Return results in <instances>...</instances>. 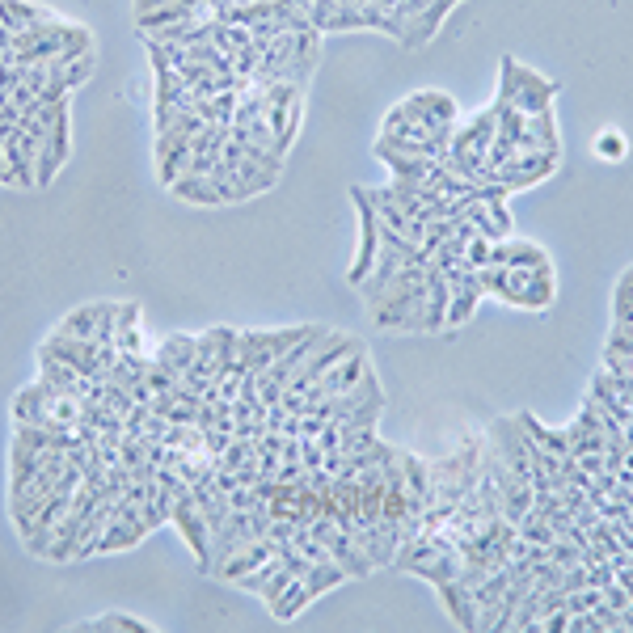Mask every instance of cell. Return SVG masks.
Masks as SVG:
<instances>
[{
    "label": "cell",
    "mask_w": 633,
    "mask_h": 633,
    "mask_svg": "<svg viewBox=\"0 0 633 633\" xmlns=\"http://www.w3.org/2000/svg\"><path fill=\"white\" fill-rule=\"evenodd\" d=\"M309 604H313V596H309V587H304V579L296 574V579L283 587V596L271 604V617H275V621H296Z\"/></svg>",
    "instance_id": "22"
},
{
    "label": "cell",
    "mask_w": 633,
    "mask_h": 633,
    "mask_svg": "<svg viewBox=\"0 0 633 633\" xmlns=\"http://www.w3.org/2000/svg\"><path fill=\"white\" fill-rule=\"evenodd\" d=\"M169 524H178L182 541L190 545V553H195V562L203 570H211V528L203 520V511L195 503V494H190V486L182 494H174V507H169Z\"/></svg>",
    "instance_id": "7"
},
{
    "label": "cell",
    "mask_w": 633,
    "mask_h": 633,
    "mask_svg": "<svg viewBox=\"0 0 633 633\" xmlns=\"http://www.w3.org/2000/svg\"><path fill=\"white\" fill-rule=\"evenodd\" d=\"M448 279L444 271H435V266H427V334H444L448 330Z\"/></svg>",
    "instance_id": "17"
},
{
    "label": "cell",
    "mask_w": 633,
    "mask_h": 633,
    "mask_svg": "<svg viewBox=\"0 0 633 633\" xmlns=\"http://www.w3.org/2000/svg\"><path fill=\"white\" fill-rule=\"evenodd\" d=\"M0 22H5L9 34H22L38 22H60V13L34 5V0H0Z\"/></svg>",
    "instance_id": "16"
},
{
    "label": "cell",
    "mask_w": 633,
    "mask_h": 633,
    "mask_svg": "<svg viewBox=\"0 0 633 633\" xmlns=\"http://www.w3.org/2000/svg\"><path fill=\"white\" fill-rule=\"evenodd\" d=\"M444 279H448V292H452V300H448V330L444 334H452V330H465V325L477 317V304L486 300V292H482V279H477V266H469L465 258H460Z\"/></svg>",
    "instance_id": "4"
},
{
    "label": "cell",
    "mask_w": 633,
    "mask_h": 633,
    "mask_svg": "<svg viewBox=\"0 0 633 633\" xmlns=\"http://www.w3.org/2000/svg\"><path fill=\"white\" fill-rule=\"evenodd\" d=\"M190 169V140L174 131H157V178L169 190Z\"/></svg>",
    "instance_id": "9"
},
{
    "label": "cell",
    "mask_w": 633,
    "mask_h": 633,
    "mask_svg": "<svg viewBox=\"0 0 633 633\" xmlns=\"http://www.w3.org/2000/svg\"><path fill=\"white\" fill-rule=\"evenodd\" d=\"M629 275H633V266H629Z\"/></svg>",
    "instance_id": "35"
},
{
    "label": "cell",
    "mask_w": 633,
    "mask_h": 633,
    "mask_svg": "<svg viewBox=\"0 0 633 633\" xmlns=\"http://www.w3.org/2000/svg\"><path fill=\"white\" fill-rule=\"evenodd\" d=\"M266 558H275V541H266V536H258V541H249L245 549H237L233 558H228L216 574H220L224 583H237V579H245L249 570H258Z\"/></svg>",
    "instance_id": "15"
},
{
    "label": "cell",
    "mask_w": 633,
    "mask_h": 633,
    "mask_svg": "<svg viewBox=\"0 0 633 633\" xmlns=\"http://www.w3.org/2000/svg\"><path fill=\"white\" fill-rule=\"evenodd\" d=\"M490 245H494V241H486V237H469V245H465V262L482 271V266L490 262Z\"/></svg>",
    "instance_id": "32"
},
{
    "label": "cell",
    "mask_w": 633,
    "mask_h": 633,
    "mask_svg": "<svg viewBox=\"0 0 633 633\" xmlns=\"http://www.w3.org/2000/svg\"><path fill=\"white\" fill-rule=\"evenodd\" d=\"M503 249H507V262H503V266H528V271H532V266H553L549 249L536 245V241H528V237H507Z\"/></svg>",
    "instance_id": "23"
},
{
    "label": "cell",
    "mask_w": 633,
    "mask_h": 633,
    "mask_svg": "<svg viewBox=\"0 0 633 633\" xmlns=\"http://www.w3.org/2000/svg\"><path fill=\"white\" fill-rule=\"evenodd\" d=\"M169 195L182 199V203H195V207H224L216 182H211L207 174H182L174 186H169Z\"/></svg>",
    "instance_id": "18"
},
{
    "label": "cell",
    "mask_w": 633,
    "mask_h": 633,
    "mask_svg": "<svg viewBox=\"0 0 633 633\" xmlns=\"http://www.w3.org/2000/svg\"><path fill=\"white\" fill-rule=\"evenodd\" d=\"M372 152H376V161H385L393 169L397 182H431L435 165H439L431 157H410V152H397V148H385V144H372Z\"/></svg>",
    "instance_id": "12"
},
{
    "label": "cell",
    "mask_w": 633,
    "mask_h": 633,
    "mask_svg": "<svg viewBox=\"0 0 633 633\" xmlns=\"http://www.w3.org/2000/svg\"><path fill=\"white\" fill-rule=\"evenodd\" d=\"M81 629H102V633H152L157 625L140 621V617H127V612H106V617L89 621V625H81Z\"/></svg>",
    "instance_id": "27"
},
{
    "label": "cell",
    "mask_w": 633,
    "mask_h": 633,
    "mask_svg": "<svg viewBox=\"0 0 633 633\" xmlns=\"http://www.w3.org/2000/svg\"><path fill=\"white\" fill-rule=\"evenodd\" d=\"M325 549H330V558H334L342 570H347L351 579H368V574L376 570V566L368 562V553L359 549L355 536H351L347 528H338V524H334V532H330V536H325Z\"/></svg>",
    "instance_id": "10"
},
{
    "label": "cell",
    "mask_w": 633,
    "mask_h": 633,
    "mask_svg": "<svg viewBox=\"0 0 633 633\" xmlns=\"http://www.w3.org/2000/svg\"><path fill=\"white\" fill-rule=\"evenodd\" d=\"M368 372H372V355H368V347H363V342H359V347H355L351 355H342V359L334 363V368L325 372V376L317 380V385H313L309 393H304V414L313 410V401H325V397H342V393L359 389V385H363V376H368Z\"/></svg>",
    "instance_id": "3"
},
{
    "label": "cell",
    "mask_w": 633,
    "mask_h": 633,
    "mask_svg": "<svg viewBox=\"0 0 633 633\" xmlns=\"http://www.w3.org/2000/svg\"><path fill=\"white\" fill-rule=\"evenodd\" d=\"M612 325H633V275L629 271L612 287Z\"/></svg>",
    "instance_id": "29"
},
{
    "label": "cell",
    "mask_w": 633,
    "mask_h": 633,
    "mask_svg": "<svg viewBox=\"0 0 633 633\" xmlns=\"http://www.w3.org/2000/svg\"><path fill=\"white\" fill-rule=\"evenodd\" d=\"M195 351H199V334H169L157 347V355H152V363H161L174 376H186L190 363H195Z\"/></svg>",
    "instance_id": "14"
},
{
    "label": "cell",
    "mask_w": 633,
    "mask_h": 633,
    "mask_svg": "<svg viewBox=\"0 0 633 633\" xmlns=\"http://www.w3.org/2000/svg\"><path fill=\"white\" fill-rule=\"evenodd\" d=\"M300 579H304V587H309V596H313V600H321V596H330L334 587L347 583V570H342L334 558H325V562H313L309 570L300 574Z\"/></svg>",
    "instance_id": "19"
},
{
    "label": "cell",
    "mask_w": 633,
    "mask_h": 633,
    "mask_svg": "<svg viewBox=\"0 0 633 633\" xmlns=\"http://www.w3.org/2000/svg\"><path fill=\"white\" fill-rule=\"evenodd\" d=\"M233 174H237V182L249 190V199H254V195H266V190H271V186L279 182L275 169H266V165L249 161V157H241V161L233 165Z\"/></svg>",
    "instance_id": "25"
},
{
    "label": "cell",
    "mask_w": 633,
    "mask_h": 633,
    "mask_svg": "<svg viewBox=\"0 0 633 633\" xmlns=\"http://www.w3.org/2000/svg\"><path fill=\"white\" fill-rule=\"evenodd\" d=\"M55 330L68 334V338H93V330H98V300L81 304V309H72L60 325H55Z\"/></svg>",
    "instance_id": "26"
},
{
    "label": "cell",
    "mask_w": 633,
    "mask_h": 633,
    "mask_svg": "<svg viewBox=\"0 0 633 633\" xmlns=\"http://www.w3.org/2000/svg\"><path fill=\"white\" fill-rule=\"evenodd\" d=\"M89 76H93V51H89V55H81V60H72V64L64 68V81H68V89L85 85Z\"/></svg>",
    "instance_id": "31"
},
{
    "label": "cell",
    "mask_w": 633,
    "mask_h": 633,
    "mask_svg": "<svg viewBox=\"0 0 633 633\" xmlns=\"http://www.w3.org/2000/svg\"><path fill=\"white\" fill-rule=\"evenodd\" d=\"M524 127H528V114H520L515 106H503L498 110V140H507L515 148V140L524 136Z\"/></svg>",
    "instance_id": "30"
},
{
    "label": "cell",
    "mask_w": 633,
    "mask_h": 633,
    "mask_svg": "<svg viewBox=\"0 0 633 633\" xmlns=\"http://www.w3.org/2000/svg\"><path fill=\"white\" fill-rule=\"evenodd\" d=\"M591 152H596L600 161H625V152H629L625 131H617V127H604L600 136L591 140Z\"/></svg>",
    "instance_id": "28"
},
{
    "label": "cell",
    "mask_w": 633,
    "mask_h": 633,
    "mask_svg": "<svg viewBox=\"0 0 633 633\" xmlns=\"http://www.w3.org/2000/svg\"><path fill=\"white\" fill-rule=\"evenodd\" d=\"M435 591H439V600H444L448 617H452L460 629L477 633V600H473V587H465L460 579H452V583H439Z\"/></svg>",
    "instance_id": "13"
},
{
    "label": "cell",
    "mask_w": 633,
    "mask_h": 633,
    "mask_svg": "<svg viewBox=\"0 0 633 633\" xmlns=\"http://www.w3.org/2000/svg\"><path fill=\"white\" fill-rule=\"evenodd\" d=\"M351 203H355V220H359V249H355V262H351V271H347V283L359 287L363 279L372 275L376 254H380V216H376V207H372L368 186H351Z\"/></svg>",
    "instance_id": "2"
},
{
    "label": "cell",
    "mask_w": 633,
    "mask_h": 633,
    "mask_svg": "<svg viewBox=\"0 0 633 633\" xmlns=\"http://www.w3.org/2000/svg\"><path fill=\"white\" fill-rule=\"evenodd\" d=\"M237 342H241V330L233 325H211V347H216V368L228 376V372H245L237 363Z\"/></svg>",
    "instance_id": "21"
},
{
    "label": "cell",
    "mask_w": 633,
    "mask_h": 633,
    "mask_svg": "<svg viewBox=\"0 0 633 633\" xmlns=\"http://www.w3.org/2000/svg\"><path fill=\"white\" fill-rule=\"evenodd\" d=\"M562 93V81H549L536 68L528 64H515V98L511 106L520 114H541V110H553V98Z\"/></svg>",
    "instance_id": "8"
},
{
    "label": "cell",
    "mask_w": 633,
    "mask_h": 633,
    "mask_svg": "<svg viewBox=\"0 0 633 633\" xmlns=\"http://www.w3.org/2000/svg\"><path fill=\"white\" fill-rule=\"evenodd\" d=\"M68 114H72V98L55 110V119L47 127V148H51V157L55 165H64L68 161V152H72V127H68Z\"/></svg>",
    "instance_id": "24"
},
{
    "label": "cell",
    "mask_w": 633,
    "mask_h": 633,
    "mask_svg": "<svg viewBox=\"0 0 633 633\" xmlns=\"http://www.w3.org/2000/svg\"><path fill=\"white\" fill-rule=\"evenodd\" d=\"M515 152H562V136H558L553 110L528 114V127H524V136L515 140Z\"/></svg>",
    "instance_id": "11"
},
{
    "label": "cell",
    "mask_w": 633,
    "mask_h": 633,
    "mask_svg": "<svg viewBox=\"0 0 633 633\" xmlns=\"http://www.w3.org/2000/svg\"><path fill=\"white\" fill-rule=\"evenodd\" d=\"M309 330H313V325H283V330H241L237 363H241L245 372H266L283 351H292Z\"/></svg>",
    "instance_id": "1"
},
{
    "label": "cell",
    "mask_w": 633,
    "mask_h": 633,
    "mask_svg": "<svg viewBox=\"0 0 633 633\" xmlns=\"http://www.w3.org/2000/svg\"><path fill=\"white\" fill-rule=\"evenodd\" d=\"M165 5H174V0H131V13H136V22H140V17L157 13V9H165Z\"/></svg>",
    "instance_id": "34"
},
{
    "label": "cell",
    "mask_w": 633,
    "mask_h": 633,
    "mask_svg": "<svg viewBox=\"0 0 633 633\" xmlns=\"http://www.w3.org/2000/svg\"><path fill=\"white\" fill-rule=\"evenodd\" d=\"M553 296H558V279H553V266H536L532 279H528V292H524V304L520 309L528 313H545Z\"/></svg>",
    "instance_id": "20"
},
{
    "label": "cell",
    "mask_w": 633,
    "mask_h": 633,
    "mask_svg": "<svg viewBox=\"0 0 633 633\" xmlns=\"http://www.w3.org/2000/svg\"><path fill=\"white\" fill-rule=\"evenodd\" d=\"M401 110H406V119L422 131H448L460 119L456 98L444 89H414L410 98H401Z\"/></svg>",
    "instance_id": "6"
},
{
    "label": "cell",
    "mask_w": 633,
    "mask_h": 633,
    "mask_svg": "<svg viewBox=\"0 0 633 633\" xmlns=\"http://www.w3.org/2000/svg\"><path fill=\"white\" fill-rule=\"evenodd\" d=\"M558 161H562V152H515L511 161L494 169V182H503L511 195H520V190H532L558 174Z\"/></svg>",
    "instance_id": "5"
},
{
    "label": "cell",
    "mask_w": 633,
    "mask_h": 633,
    "mask_svg": "<svg viewBox=\"0 0 633 633\" xmlns=\"http://www.w3.org/2000/svg\"><path fill=\"white\" fill-rule=\"evenodd\" d=\"M292 579H296V574H287V570H275V574H271V583H266V587L258 591V596L266 600V608H271V604H275V600L283 596V587L292 583Z\"/></svg>",
    "instance_id": "33"
}]
</instances>
